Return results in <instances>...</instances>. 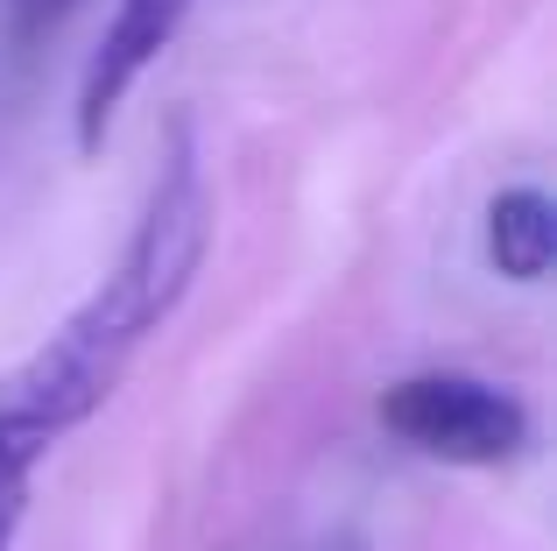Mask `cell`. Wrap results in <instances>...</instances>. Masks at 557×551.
I'll list each match as a JSON object with an SVG mask.
<instances>
[{
  "instance_id": "cell-6",
  "label": "cell",
  "mask_w": 557,
  "mask_h": 551,
  "mask_svg": "<svg viewBox=\"0 0 557 551\" xmlns=\"http://www.w3.org/2000/svg\"><path fill=\"white\" fill-rule=\"evenodd\" d=\"M71 0H14V14H22V28H42V22H57Z\"/></svg>"
},
{
  "instance_id": "cell-1",
  "label": "cell",
  "mask_w": 557,
  "mask_h": 551,
  "mask_svg": "<svg viewBox=\"0 0 557 551\" xmlns=\"http://www.w3.org/2000/svg\"><path fill=\"white\" fill-rule=\"evenodd\" d=\"M212 248V192H205V163H198V135L190 121H170L163 156H156L149 198H141V220L127 234L121 262L99 276V290L78 304V326L99 346H113L121 360L141 354L149 332H163V318L190 297Z\"/></svg>"
},
{
  "instance_id": "cell-4",
  "label": "cell",
  "mask_w": 557,
  "mask_h": 551,
  "mask_svg": "<svg viewBox=\"0 0 557 551\" xmlns=\"http://www.w3.org/2000/svg\"><path fill=\"white\" fill-rule=\"evenodd\" d=\"M487 262L508 283H544L557 262V206L536 184H508L487 206Z\"/></svg>"
},
{
  "instance_id": "cell-5",
  "label": "cell",
  "mask_w": 557,
  "mask_h": 551,
  "mask_svg": "<svg viewBox=\"0 0 557 551\" xmlns=\"http://www.w3.org/2000/svg\"><path fill=\"white\" fill-rule=\"evenodd\" d=\"M36 467H42L36 445H22L14 431H0V551L14 544V530H22V516H28V488H36Z\"/></svg>"
},
{
  "instance_id": "cell-3",
  "label": "cell",
  "mask_w": 557,
  "mask_h": 551,
  "mask_svg": "<svg viewBox=\"0 0 557 551\" xmlns=\"http://www.w3.org/2000/svg\"><path fill=\"white\" fill-rule=\"evenodd\" d=\"M184 14H190V0H121V8H113L99 50L85 57L78 107H71V121H78V156H99V149H107L113 113L127 107V93L141 85V71H149L170 42H177Z\"/></svg>"
},
{
  "instance_id": "cell-2",
  "label": "cell",
  "mask_w": 557,
  "mask_h": 551,
  "mask_svg": "<svg viewBox=\"0 0 557 551\" xmlns=\"http://www.w3.org/2000/svg\"><path fill=\"white\" fill-rule=\"evenodd\" d=\"M381 425L423 460L445 467H508L530 453L536 425L530 403L516 389L487 382V375H459V368H431V375H403L381 396Z\"/></svg>"
},
{
  "instance_id": "cell-7",
  "label": "cell",
  "mask_w": 557,
  "mask_h": 551,
  "mask_svg": "<svg viewBox=\"0 0 557 551\" xmlns=\"http://www.w3.org/2000/svg\"><path fill=\"white\" fill-rule=\"evenodd\" d=\"M354 551H360V544H354Z\"/></svg>"
}]
</instances>
